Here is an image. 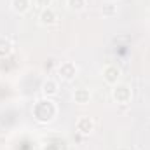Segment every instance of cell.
Masks as SVG:
<instances>
[{
	"instance_id": "1",
	"label": "cell",
	"mask_w": 150,
	"mask_h": 150,
	"mask_svg": "<svg viewBox=\"0 0 150 150\" xmlns=\"http://www.w3.org/2000/svg\"><path fill=\"white\" fill-rule=\"evenodd\" d=\"M59 77H63L65 80H70V79H74L75 74H77V67H75L74 63H63L61 67H59Z\"/></svg>"
},
{
	"instance_id": "2",
	"label": "cell",
	"mask_w": 150,
	"mask_h": 150,
	"mask_svg": "<svg viewBox=\"0 0 150 150\" xmlns=\"http://www.w3.org/2000/svg\"><path fill=\"white\" fill-rule=\"evenodd\" d=\"M129 96H131V93H129V89H127L126 86H119V87L113 89V98H115L119 103H127Z\"/></svg>"
},
{
	"instance_id": "3",
	"label": "cell",
	"mask_w": 150,
	"mask_h": 150,
	"mask_svg": "<svg viewBox=\"0 0 150 150\" xmlns=\"http://www.w3.org/2000/svg\"><path fill=\"white\" fill-rule=\"evenodd\" d=\"M119 75H120V70H119L117 67H113V65L107 67V68H105V72H103L105 80H107V82H110V84H115V82H117Z\"/></svg>"
},
{
	"instance_id": "4",
	"label": "cell",
	"mask_w": 150,
	"mask_h": 150,
	"mask_svg": "<svg viewBox=\"0 0 150 150\" xmlns=\"http://www.w3.org/2000/svg\"><path fill=\"white\" fill-rule=\"evenodd\" d=\"M40 23H42V25H54V23H56V14L47 7V9L40 14Z\"/></svg>"
},
{
	"instance_id": "5",
	"label": "cell",
	"mask_w": 150,
	"mask_h": 150,
	"mask_svg": "<svg viewBox=\"0 0 150 150\" xmlns=\"http://www.w3.org/2000/svg\"><path fill=\"white\" fill-rule=\"evenodd\" d=\"M77 129L82 131V133H91V131H93V120H91L89 117H82V119H79V122H77Z\"/></svg>"
},
{
	"instance_id": "6",
	"label": "cell",
	"mask_w": 150,
	"mask_h": 150,
	"mask_svg": "<svg viewBox=\"0 0 150 150\" xmlns=\"http://www.w3.org/2000/svg\"><path fill=\"white\" fill-rule=\"evenodd\" d=\"M75 101L77 103H80V105H84V103H87L89 101V98H91V94H89V91H86V89H77L74 94Z\"/></svg>"
},
{
	"instance_id": "7",
	"label": "cell",
	"mask_w": 150,
	"mask_h": 150,
	"mask_svg": "<svg viewBox=\"0 0 150 150\" xmlns=\"http://www.w3.org/2000/svg\"><path fill=\"white\" fill-rule=\"evenodd\" d=\"M28 5H30L28 0H12V9L16 12H25L28 9Z\"/></svg>"
},
{
	"instance_id": "8",
	"label": "cell",
	"mask_w": 150,
	"mask_h": 150,
	"mask_svg": "<svg viewBox=\"0 0 150 150\" xmlns=\"http://www.w3.org/2000/svg\"><path fill=\"white\" fill-rule=\"evenodd\" d=\"M56 82H52V80H47L45 84H44V93L45 94H56Z\"/></svg>"
},
{
	"instance_id": "9",
	"label": "cell",
	"mask_w": 150,
	"mask_h": 150,
	"mask_svg": "<svg viewBox=\"0 0 150 150\" xmlns=\"http://www.w3.org/2000/svg\"><path fill=\"white\" fill-rule=\"evenodd\" d=\"M11 52V42L5 40V38H0V56Z\"/></svg>"
},
{
	"instance_id": "10",
	"label": "cell",
	"mask_w": 150,
	"mask_h": 150,
	"mask_svg": "<svg viewBox=\"0 0 150 150\" xmlns=\"http://www.w3.org/2000/svg\"><path fill=\"white\" fill-rule=\"evenodd\" d=\"M68 5H70L74 11H80V9H84L86 0H68Z\"/></svg>"
},
{
	"instance_id": "11",
	"label": "cell",
	"mask_w": 150,
	"mask_h": 150,
	"mask_svg": "<svg viewBox=\"0 0 150 150\" xmlns=\"http://www.w3.org/2000/svg\"><path fill=\"white\" fill-rule=\"evenodd\" d=\"M113 5H115V4H105V5H103V9H101V11H103V14H105V16H112V14L117 12V9H115Z\"/></svg>"
},
{
	"instance_id": "12",
	"label": "cell",
	"mask_w": 150,
	"mask_h": 150,
	"mask_svg": "<svg viewBox=\"0 0 150 150\" xmlns=\"http://www.w3.org/2000/svg\"><path fill=\"white\" fill-rule=\"evenodd\" d=\"M35 4H37V5H40V7H49L51 0H35Z\"/></svg>"
}]
</instances>
